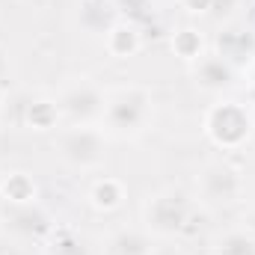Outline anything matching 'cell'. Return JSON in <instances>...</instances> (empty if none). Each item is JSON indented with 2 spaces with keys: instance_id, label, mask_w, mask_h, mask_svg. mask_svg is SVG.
Segmentation results:
<instances>
[{
  "instance_id": "cell-1",
  "label": "cell",
  "mask_w": 255,
  "mask_h": 255,
  "mask_svg": "<svg viewBox=\"0 0 255 255\" xmlns=\"http://www.w3.org/2000/svg\"><path fill=\"white\" fill-rule=\"evenodd\" d=\"M154 119L151 89L142 83H125L107 92L101 130L113 139H136L142 136Z\"/></svg>"
},
{
  "instance_id": "cell-2",
  "label": "cell",
  "mask_w": 255,
  "mask_h": 255,
  "mask_svg": "<svg viewBox=\"0 0 255 255\" xmlns=\"http://www.w3.org/2000/svg\"><path fill=\"white\" fill-rule=\"evenodd\" d=\"M107 139L101 125H63L54 136V151L68 169L95 172L107 160Z\"/></svg>"
},
{
  "instance_id": "cell-3",
  "label": "cell",
  "mask_w": 255,
  "mask_h": 255,
  "mask_svg": "<svg viewBox=\"0 0 255 255\" xmlns=\"http://www.w3.org/2000/svg\"><path fill=\"white\" fill-rule=\"evenodd\" d=\"M202 128L217 148L238 151L255 136V116L241 101H217L205 110Z\"/></svg>"
},
{
  "instance_id": "cell-4",
  "label": "cell",
  "mask_w": 255,
  "mask_h": 255,
  "mask_svg": "<svg viewBox=\"0 0 255 255\" xmlns=\"http://www.w3.org/2000/svg\"><path fill=\"white\" fill-rule=\"evenodd\" d=\"M193 199L181 187H160L142 202L145 232L154 238H175L190 226Z\"/></svg>"
},
{
  "instance_id": "cell-5",
  "label": "cell",
  "mask_w": 255,
  "mask_h": 255,
  "mask_svg": "<svg viewBox=\"0 0 255 255\" xmlns=\"http://www.w3.org/2000/svg\"><path fill=\"white\" fill-rule=\"evenodd\" d=\"M63 125H101L107 92L92 77H74L57 92Z\"/></svg>"
},
{
  "instance_id": "cell-6",
  "label": "cell",
  "mask_w": 255,
  "mask_h": 255,
  "mask_svg": "<svg viewBox=\"0 0 255 255\" xmlns=\"http://www.w3.org/2000/svg\"><path fill=\"white\" fill-rule=\"evenodd\" d=\"M244 172L235 166V163H226V160H214L208 166L199 169L196 175V193L205 205H214V208H223V205H235L244 199Z\"/></svg>"
},
{
  "instance_id": "cell-7",
  "label": "cell",
  "mask_w": 255,
  "mask_h": 255,
  "mask_svg": "<svg viewBox=\"0 0 255 255\" xmlns=\"http://www.w3.org/2000/svg\"><path fill=\"white\" fill-rule=\"evenodd\" d=\"M190 74L196 89L211 92V95H217V92H223L235 83V68L223 54H205L202 60H196L190 65Z\"/></svg>"
},
{
  "instance_id": "cell-8",
  "label": "cell",
  "mask_w": 255,
  "mask_h": 255,
  "mask_svg": "<svg viewBox=\"0 0 255 255\" xmlns=\"http://www.w3.org/2000/svg\"><path fill=\"white\" fill-rule=\"evenodd\" d=\"M6 226L15 232V235H21V238H48L51 232H54V223H51V217L39 208V202L36 205H9V214H6Z\"/></svg>"
},
{
  "instance_id": "cell-9",
  "label": "cell",
  "mask_w": 255,
  "mask_h": 255,
  "mask_svg": "<svg viewBox=\"0 0 255 255\" xmlns=\"http://www.w3.org/2000/svg\"><path fill=\"white\" fill-rule=\"evenodd\" d=\"M21 125L27 128V130H36V133L57 130V128L63 125V113H60L57 98H48V95L27 98L24 110H21Z\"/></svg>"
},
{
  "instance_id": "cell-10",
  "label": "cell",
  "mask_w": 255,
  "mask_h": 255,
  "mask_svg": "<svg viewBox=\"0 0 255 255\" xmlns=\"http://www.w3.org/2000/svg\"><path fill=\"white\" fill-rule=\"evenodd\" d=\"M86 202L98 214H113L125 205V184L113 175H98L86 190Z\"/></svg>"
},
{
  "instance_id": "cell-11",
  "label": "cell",
  "mask_w": 255,
  "mask_h": 255,
  "mask_svg": "<svg viewBox=\"0 0 255 255\" xmlns=\"http://www.w3.org/2000/svg\"><path fill=\"white\" fill-rule=\"evenodd\" d=\"M104 48H107V54L113 60H130V57H136L142 51V36H139V30L133 24L116 21L104 33Z\"/></svg>"
},
{
  "instance_id": "cell-12",
  "label": "cell",
  "mask_w": 255,
  "mask_h": 255,
  "mask_svg": "<svg viewBox=\"0 0 255 255\" xmlns=\"http://www.w3.org/2000/svg\"><path fill=\"white\" fill-rule=\"evenodd\" d=\"M107 255H154V235L145 229H116L107 238Z\"/></svg>"
},
{
  "instance_id": "cell-13",
  "label": "cell",
  "mask_w": 255,
  "mask_h": 255,
  "mask_svg": "<svg viewBox=\"0 0 255 255\" xmlns=\"http://www.w3.org/2000/svg\"><path fill=\"white\" fill-rule=\"evenodd\" d=\"M0 199L6 205H36L39 202V184L30 172H6L0 178Z\"/></svg>"
},
{
  "instance_id": "cell-14",
  "label": "cell",
  "mask_w": 255,
  "mask_h": 255,
  "mask_svg": "<svg viewBox=\"0 0 255 255\" xmlns=\"http://www.w3.org/2000/svg\"><path fill=\"white\" fill-rule=\"evenodd\" d=\"M169 48H172V54L178 57V60H184V63H196V60H202L208 51V42H205V36L196 30V27H178L175 33H172V39H169Z\"/></svg>"
},
{
  "instance_id": "cell-15",
  "label": "cell",
  "mask_w": 255,
  "mask_h": 255,
  "mask_svg": "<svg viewBox=\"0 0 255 255\" xmlns=\"http://www.w3.org/2000/svg\"><path fill=\"white\" fill-rule=\"evenodd\" d=\"M45 255H89L86 244L77 232L71 229H54L45 238Z\"/></svg>"
},
{
  "instance_id": "cell-16",
  "label": "cell",
  "mask_w": 255,
  "mask_h": 255,
  "mask_svg": "<svg viewBox=\"0 0 255 255\" xmlns=\"http://www.w3.org/2000/svg\"><path fill=\"white\" fill-rule=\"evenodd\" d=\"M214 253L217 255H255V241L238 226V229H229V232L217 241Z\"/></svg>"
},
{
  "instance_id": "cell-17",
  "label": "cell",
  "mask_w": 255,
  "mask_h": 255,
  "mask_svg": "<svg viewBox=\"0 0 255 255\" xmlns=\"http://www.w3.org/2000/svg\"><path fill=\"white\" fill-rule=\"evenodd\" d=\"M181 9H187L190 15H208L214 9V0H178Z\"/></svg>"
},
{
  "instance_id": "cell-18",
  "label": "cell",
  "mask_w": 255,
  "mask_h": 255,
  "mask_svg": "<svg viewBox=\"0 0 255 255\" xmlns=\"http://www.w3.org/2000/svg\"><path fill=\"white\" fill-rule=\"evenodd\" d=\"M241 229H244V232H247V235L255 241V208H250V211L244 214V220H241Z\"/></svg>"
},
{
  "instance_id": "cell-19",
  "label": "cell",
  "mask_w": 255,
  "mask_h": 255,
  "mask_svg": "<svg viewBox=\"0 0 255 255\" xmlns=\"http://www.w3.org/2000/svg\"><path fill=\"white\" fill-rule=\"evenodd\" d=\"M6 74H9V54L6 48H0V80H6Z\"/></svg>"
},
{
  "instance_id": "cell-20",
  "label": "cell",
  "mask_w": 255,
  "mask_h": 255,
  "mask_svg": "<svg viewBox=\"0 0 255 255\" xmlns=\"http://www.w3.org/2000/svg\"><path fill=\"white\" fill-rule=\"evenodd\" d=\"M238 6V0H214V9H220V12H232Z\"/></svg>"
},
{
  "instance_id": "cell-21",
  "label": "cell",
  "mask_w": 255,
  "mask_h": 255,
  "mask_svg": "<svg viewBox=\"0 0 255 255\" xmlns=\"http://www.w3.org/2000/svg\"><path fill=\"white\" fill-rule=\"evenodd\" d=\"M154 255H184V253H181L178 247H157V250H154Z\"/></svg>"
},
{
  "instance_id": "cell-22",
  "label": "cell",
  "mask_w": 255,
  "mask_h": 255,
  "mask_svg": "<svg viewBox=\"0 0 255 255\" xmlns=\"http://www.w3.org/2000/svg\"><path fill=\"white\" fill-rule=\"evenodd\" d=\"M0 107H3V98H0Z\"/></svg>"
},
{
  "instance_id": "cell-23",
  "label": "cell",
  "mask_w": 255,
  "mask_h": 255,
  "mask_svg": "<svg viewBox=\"0 0 255 255\" xmlns=\"http://www.w3.org/2000/svg\"><path fill=\"white\" fill-rule=\"evenodd\" d=\"M208 255H217V253H208Z\"/></svg>"
}]
</instances>
